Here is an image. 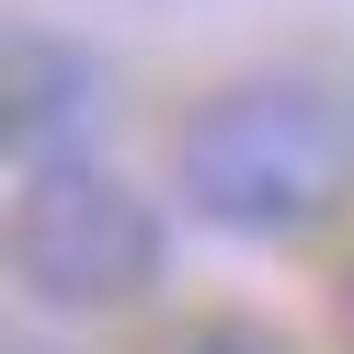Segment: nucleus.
I'll use <instances>...</instances> for the list:
<instances>
[{
  "mask_svg": "<svg viewBox=\"0 0 354 354\" xmlns=\"http://www.w3.org/2000/svg\"><path fill=\"white\" fill-rule=\"evenodd\" d=\"M80 126H92V46L24 24L12 35V149L46 160V149H80Z\"/></svg>",
  "mask_w": 354,
  "mask_h": 354,
  "instance_id": "3",
  "label": "nucleus"
},
{
  "mask_svg": "<svg viewBox=\"0 0 354 354\" xmlns=\"http://www.w3.org/2000/svg\"><path fill=\"white\" fill-rule=\"evenodd\" d=\"M171 194L229 240H308L354 194V92L320 69H240L171 126Z\"/></svg>",
  "mask_w": 354,
  "mask_h": 354,
  "instance_id": "1",
  "label": "nucleus"
},
{
  "mask_svg": "<svg viewBox=\"0 0 354 354\" xmlns=\"http://www.w3.org/2000/svg\"><path fill=\"white\" fill-rule=\"evenodd\" d=\"M12 274L35 308H69V320L126 308L171 274V217L92 149H46L12 183Z\"/></svg>",
  "mask_w": 354,
  "mask_h": 354,
  "instance_id": "2",
  "label": "nucleus"
},
{
  "mask_svg": "<svg viewBox=\"0 0 354 354\" xmlns=\"http://www.w3.org/2000/svg\"><path fill=\"white\" fill-rule=\"evenodd\" d=\"M331 308H343V331H354V274H343V286H331Z\"/></svg>",
  "mask_w": 354,
  "mask_h": 354,
  "instance_id": "5",
  "label": "nucleus"
},
{
  "mask_svg": "<svg viewBox=\"0 0 354 354\" xmlns=\"http://www.w3.org/2000/svg\"><path fill=\"white\" fill-rule=\"evenodd\" d=\"M149 354H308V343L274 331V320H252V308H194V320H171Z\"/></svg>",
  "mask_w": 354,
  "mask_h": 354,
  "instance_id": "4",
  "label": "nucleus"
}]
</instances>
